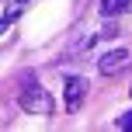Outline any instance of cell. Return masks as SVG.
<instances>
[{
	"label": "cell",
	"mask_w": 132,
	"mask_h": 132,
	"mask_svg": "<svg viewBox=\"0 0 132 132\" xmlns=\"http://www.w3.org/2000/svg\"><path fill=\"white\" fill-rule=\"evenodd\" d=\"M115 125H118V129H132V111H125L118 122H115Z\"/></svg>",
	"instance_id": "5"
},
{
	"label": "cell",
	"mask_w": 132,
	"mask_h": 132,
	"mask_svg": "<svg viewBox=\"0 0 132 132\" xmlns=\"http://www.w3.org/2000/svg\"><path fill=\"white\" fill-rule=\"evenodd\" d=\"M97 11L104 14V18H115V14L132 11V0H101V4H97Z\"/></svg>",
	"instance_id": "4"
},
{
	"label": "cell",
	"mask_w": 132,
	"mask_h": 132,
	"mask_svg": "<svg viewBox=\"0 0 132 132\" xmlns=\"http://www.w3.org/2000/svg\"><path fill=\"white\" fill-rule=\"evenodd\" d=\"M66 111H80V104H84L87 97V80L84 77H66Z\"/></svg>",
	"instance_id": "2"
},
{
	"label": "cell",
	"mask_w": 132,
	"mask_h": 132,
	"mask_svg": "<svg viewBox=\"0 0 132 132\" xmlns=\"http://www.w3.org/2000/svg\"><path fill=\"white\" fill-rule=\"evenodd\" d=\"M7 24H11V18H0V31H4V28H7Z\"/></svg>",
	"instance_id": "6"
},
{
	"label": "cell",
	"mask_w": 132,
	"mask_h": 132,
	"mask_svg": "<svg viewBox=\"0 0 132 132\" xmlns=\"http://www.w3.org/2000/svg\"><path fill=\"white\" fill-rule=\"evenodd\" d=\"M125 63H129V52H125V49H111V52H104L97 59V70H101V77H115Z\"/></svg>",
	"instance_id": "3"
},
{
	"label": "cell",
	"mask_w": 132,
	"mask_h": 132,
	"mask_svg": "<svg viewBox=\"0 0 132 132\" xmlns=\"http://www.w3.org/2000/svg\"><path fill=\"white\" fill-rule=\"evenodd\" d=\"M21 108H24L28 115H52V97H49L45 87H24L21 90Z\"/></svg>",
	"instance_id": "1"
}]
</instances>
